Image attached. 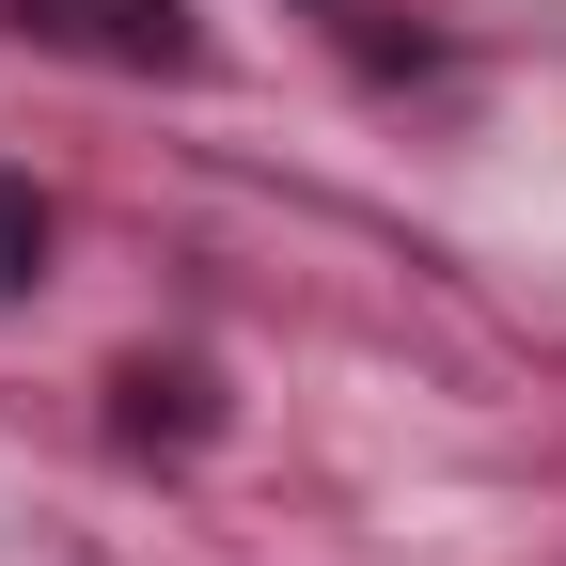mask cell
<instances>
[{
    "mask_svg": "<svg viewBox=\"0 0 566 566\" xmlns=\"http://www.w3.org/2000/svg\"><path fill=\"white\" fill-rule=\"evenodd\" d=\"M32 48H80V63H111V80H189L205 63V17L189 0H0Z\"/></svg>",
    "mask_w": 566,
    "mask_h": 566,
    "instance_id": "6da1fadb",
    "label": "cell"
},
{
    "mask_svg": "<svg viewBox=\"0 0 566 566\" xmlns=\"http://www.w3.org/2000/svg\"><path fill=\"white\" fill-rule=\"evenodd\" d=\"M111 424L126 441H205L221 394H205V363H111Z\"/></svg>",
    "mask_w": 566,
    "mask_h": 566,
    "instance_id": "7a4b0ae2",
    "label": "cell"
},
{
    "mask_svg": "<svg viewBox=\"0 0 566 566\" xmlns=\"http://www.w3.org/2000/svg\"><path fill=\"white\" fill-rule=\"evenodd\" d=\"M48 283V205H32V174H0V300H32Z\"/></svg>",
    "mask_w": 566,
    "mask_h": 566,
    "instance_id": "3957f363",
    "label": "cell"
}]
</instances>
